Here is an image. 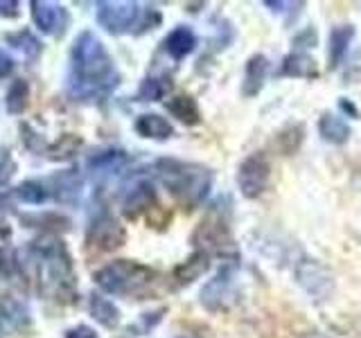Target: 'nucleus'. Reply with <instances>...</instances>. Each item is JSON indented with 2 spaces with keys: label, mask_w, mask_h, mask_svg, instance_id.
Instances as JSON below:
<instances>
[{
  "label": "nucleus",
  "mask_w": 361,
  "mask_h": 338,
  "mask_svg": "<svg viewBox=\"0 0 361 338\" xmlns=\"http://www.w3.org/2000/svg\"><path fill=\"white\" fill-rule=\"evenodd\" d=\"M195 48H197V34L185 25L172 30L165 39V50L172 59H183V56L195 52Z\"/></svg>",
  "instance_id": "obj_15"
},
{
  "label": "nucleus",
  "mask_w": 361,
  "mask_h": 338,
  "mask_svg": "<svg viewBox=\"0 0 361 338\" xmlns=\"http://www.w3.org/2000/svg\"><path fill=\"white\" fill-rule=\"evenodd\" d=\"M267 73H269V59L264 54H253L244 68V82H242L244 97H253L262 90Z\"/></svg>",
  "instance_id": "obj_12"
},
{
  "label": "nucleus",
  "mask_w": 361,
  "mask_h": 338,
  "mask_svg": "<svg viewBox=\"0 0 361 338\" xmlns=\"http://www.w3.org/2000/svg\"><path fill=\"white\" fill-rule=\"evenodd\" d=\"M11 70H14V59L0 50V77H7Z\"/></svg>",
  "instance_id": "obj_30"
},
{
  "label": "nucleus",
  "mask_w": 361,
  "mask_h": 338,
  "mask_svg": "<svg viewBox=\"0 0 361 338\" xmlns=\"http://www.w3.org/2000/svg\"><path fill=\"white\" fill-rule=\"evenodd\" d=\"M0 14H3V16H16L18 14V3H0Z\"/></svg>",
  "instance_id": "obj_32"
},
{
  "label": "nucleus",
  "mask_w": 361,
  "mask_h": 338,
  "mask_svg": "<svg viewBox=\"0 0 361 338\" xmlns=\"http://www.w3.org/2000/svg\"><path fill=\"white\" fill-rule=\"evenodd\" d=\"M208 268H210V255L197 251L195 255H190L183 264L174 268V280H176V284L185 287V284H192L195 280H199Z\"/></svg>",
  "instance_id": "obj_14"
},
{
  "label": "nucleus",
  "mask_w": 361,
  "mask_h": 338,
  "mask_svg": "<svg viewBox=\"0 0 361 338\" xmlns=\"http://www.w3.org/2000/svg\"><path fill=\"white\" fill-rule=\"evenodd\" d=\"M127 163H129V156L122 149H104L88 158V169L95 174H111L122 169Z\"/></svg>",
  "instance_id": "obj_17"
},
{
  "label": "nucleus",
  "mask_w": 361,
  "mask_h": 338,
  "mask_svg": "<svg viewBox=\"0 0 361 338\" xmlns=\"http://www.w3.org/2000/svg\"><path fill=\"white\" fill-rule=\"evenodd\" d=\"M154 270L147 268L131 259H116L95 273V282L102 291L111 296H127V293H138L152 282Z\"/></svg>",
  "instance_id": "obj_3"
},
{
  "label": "nucleus",
  "mask_w": 361,
  "mask_h": 338,
  "mask_svg": "<svg viewBox=\"0 0 361 338\" xmlns=\"http://www.w3.org/2000/svg\"><path fill=\"white\" fill-rule=\"evenodd\" d=\"M54 189H56V199L73 203L79 196V189H82V178H79L75 172L59 174L54 178Z\"/></svg>",
  "instance_id": "obj_23"
},
{
  "label": "nucleus",
  "mask_w": 361,
  "mask_h": 338,
  "mask_svg": "<svg viewBox=\"0 0 361 338\" xmlns=\"http://www.w3.org/2000/svg\"><path fill=\"white\" fill-rule=\"evenodd\" d=\"M169 88H172V82H169L167 77H149V79H145V84L140 86L138 97L142 101H158L169 93Z\"/></svg>",
  "instance_id": "obj_24"
},
{
  "label": "nucleus",
  "mask_w": 361,
  "mask_h": 338,
  "mask_svg": "<svg viewBox=\"0 0 361 338\" xmlns=\"http://www.w3.org/2000/svg\"><path fill=\"white\" fill-rule=\"evenodd\" d=\"M16 196L23 203L37 206V203H43L45 199H48V192H45L43 183H39V180H25V183H20L16 187Z\"/></svg>",
  "instance_id": "obj_25"
},
{
  "label": "nucleus",
  "mask_w": 361,
  "mask_h": 338,
  "mask_svg": "<svg viewBox=\"0 0 361 338\" xmlns=\"http://www.w3.org/2000/svg\"><path fill=\"white\" fill-rule=\"evenodd\" d=\"M233 296H235V268L224 266L217 275L203 284L201 304H206L212 311L226 309L233 302Z\"/></svg>",
  "instance_id": "obj_7"
},
{
  "label": "nucleus",
  "mask_w": 361,
  "mask_h": 338,
  "mask_svg": "<svg viewBox=\"0 0 361 338\" xmlns=\"http://www.w3.org/2000/svg\"><path fill=\"white\" fill-rule=\"evenodd\" d=\"M341 108H343V111H350V113H353L355 118L359 115V113H357V108H355L353 104H350V101H341Z\"/></svg>",
  "instance_id": "obj_34"
},
{
  "label": "nucleus",
  "mask_w": 361,
  "mask_h": 338,
  "mask_svg": "<svg viewBox=\"0 0 361 338\" xmlns=\"http://www.w3.org/2000/svg\"><path fill=\"white\" fill-rule=\"evenodd\" d=\"M73 95L79 99H93L111 93L118 86V73L111 54L106 52L93 32H82L77 37L73 52Z\"/></svg>",
  "instance_id": "obj_1"
},
{
  "label": "nucleus",
  "mask_w": 361,
  "mask_h": 338,
  "mask_svg": "<svg viewBox=\"0 0 361 338\" xmlns=\"http://www.w3.org/2000/svg\"><path fill=\"white\" fill-rule=\"evenodd\" d=\"M165 106L176 120H180L183 124H197L201 120V111H199L197 99L190 97V95H176L172 99H167Z\"/></svg>",
  "instance_id": "obj_20"
},
{
  "label": "nucleus",
  "mask_w": 361,
  "mask_h": 338,
  "mask_svg": "<svg viewBox=\"0 0 361 338\" xmlns=\"http://www.w3.org/2000/svg\"><path fill=\"white\" fill-rule=\"evenodd\" d=\"M88 309H90V315H93V318L102 327H109V330L118 327V323H120V311H118V307L109 298L99 296V293H93V296H90V300H88Z\"/></svg>",
  "instance_id": "obj_19"
},
{
  "label": "nucleus",
  "mask_w": 361,
  "mask_h": 338,
  "mask_svg": "<svg viewBox=\"0 0 361 338\" xmlns=\"http://www.w3.org/2000/svg\"><path fill=\"white\" fill-rule=\"evenodd\" d=\"M271 178V163L267 154L255 151L248 158H244L240 169H237V185L246 199H257L269 185Z\"/></svg>",
  "instance_id": "obj_5"
},
{
  "label": "nucleus",
  "mask_w": 361,
  "mask_h": 338,
  "mask_svg": "<svg viewBox=\"0 0 361 338\" xmlns=\"http://www.w3.org/2000/svg\"><path fill=\"white\" fill-rule=\"evenodd\" d=\"M319 133L323 135L325 142L330 144H345L350 140V127L343 118L332 115V113H325V115L319 120Z\"/></svg>",
  "instance_id": "obj_18"
},
{
  "label": "nucleus",
  "mask_w": 361,
  "mask_h": 338,
  "mask_svg": "<svg viewBox=\"0 0 361 338\" xmlns=\"http://www.w3.org/2000/svg\"><path fill=\"white\" fill-rule=\"evenodd\" d=\"M7 41L14 45L16 50L25 52L27 56H37L41 52V41L34 37L32 32H18V34H7Z\"/></svg>",
  "instance_id": "obj_26"
},
{
  "label": "nucleus",
  "mask_w": 361,
  "mask_h": 338,
  "mask_svg": "<svg viewBox=\"0 0 361 338\" xmlns=\"http://www.w3.org/2000/svg\"><path fill=\"white\" fill-rule=\"evenodd\" d=\"M161 183L188 208H197L212 189V172L197 163H183L174 158H161L156 163Z\"/></svg>",
  "instance_id": "obj_2"
},
{
  "label": "nucleus",
  "mask_w": 361,
  "mask_h": 338,
  "mask_svg": "<svg viewBox=\"0 0 361 338\" xmlns=\"http://www.w3.org/2000/svg\"><path fill=\"white\" fill-rule=\"evenodd\" d=\"M79 146H82V138H77V135H63L61 140H56L50 146V158H56V161H61V158H71L77 154Z\"/></svg>",
  "instance_id": "obj_27"
},
{
  "label": "nucleus",
  "mask_w": 361,
  "mask_h": 338,
  "mask_svg": "<svg viewBox=\"0 0 361 338\" xmlns=\"http://www.w3.org/2000/svg\"><path fill=\"white\" fill-rule=\"evenodd\" d=\"M300 338H323V336L319 332H307V334H302Z\"/></svg>",
  "instance_id": "obj_35"
},
{
  "label": "nucleus",
  "mask_w": 361,
  "mask_h": 338,
  "mask_svg": "<svg viewBox=\"0 0 361 338\" xmlns=\"http://www.w3.org/2000/svg\"><path fill=\"white\" fill-rule=\"evenodd\" d=\"M195 242H199L203 246V253L208 255L212 251L219 255H226V251H233V239L224 221H203L195 232Z\"/></svg>",
  "instance_id": "obj_10"
},
{
  "label": "nucleus",
  "mask_w": 361,
  "mask_h": 338,
  "mask_svg": "<svg viewBox=\"0 0 361 338\" xmlns=\"http://www.w3.org/2000/svg\"><path fill=\"white\" fill-rule=\"evenodd\" d=\"M282 75L287 77H316L319 70H316V63L310 54L305 52H293L289 54L285 61H282Z\"/></svg>",
  "instance_id": "obj_21"
},
{
  "label": "nucleus",
  "mask_w": 361,
  "mask_h": 338,
  "mask_svg": "<svg viewBox=\"0 0 361 338\" xmlns=\"http://www.w3.org/2000/svg\"><path fill=\"white\" fill-rule=\"evenodd\" d=\"M353 37H355L353 25H336L330 32V41H327V59H330V68H336L343 61Z\"/></svg>",
  "instance_id": "obj_16"
},
{
  "label": "nucleus",
  "mask_w": 361,
  "mask_h": 338,
  "mask_svg": "<svg viewBox=\"0 0 361 338\" xmlns=\"http://www.w3.org/2000/svg\"><path fill=\"white\" fill-rule=\"evenodd\" d=\"M127 239V232H124L122 225L111 217V214H99L93 219L88 228L86 242L88 246L97 248V251H116Z\"/></svg>",
  "instance_id": "obj_8"
},
{
  "label": "nucleus",
  "mask_w": 361,
  "mask_h": 338,
  "mask_svg": "<svg viewBox=\"0 0 361 338\" xmlns=\"http://www.w3.org/2000/svg\"><path fill=\"white\" fill-rule=\"evenodd\" d=\"M11 234V230H9V225H7V221L0 217V239H7V237Z\"/></svg>",
  "instance_id": "obj_33"
},
{
  "label": "nucleus",
  "mask_w": 361,
  "mask_h": 338,
  "mask_svg": "<svg viewBox=\"0 0 361 338\" xmlns=\"http://www.w3.org/2000/svg\"><path fill=\"white\" fill-rule=\"evenodd\" d=\"M296 282L305 289L307 296H312L314 300H327L330 293L334 291V277L321 262L316 259H300L296 264Z\"/></svg>",
  "instance_id": "obj_6"
},
{
  "label": "nucleus",
  "mask_w": 361,
  "mask_h": 338,
  "mask_svg": "<svg viewBox=\"0 0 361 338\" xmlns=\"http://www.w3.org/2000/svg\"><path fill=\"white\" fill-rule=\"evenodd\" d=\"M135 131L149 140H167L174 135V127L169 124V120L158 115V113H145V115H140L135 120Z\"/></svg>",
  "instance_id": "obj_13"
},
{
  "label": "nucleus",
  "mask_w": 361,
  "mask_h": 338,
  "mask_svg": "<svg viewBox=\"0 0 361 338\" xmlns=\"http://www.w3.org/2000/svg\"><path fill=\"white\" fill-rule=\"evenodd\" d=\"M32 18L37 23V27L45 34H54L61 37L68 27V14L61 5L56 3H45V0H37L32 3Z\"/></svg>",
  "instance_id": "obj_9"
},
{
  "label": "nucleus",
  "mask_w": 361,
  "mask_h": 338,
  "mask_svg": "<svg viewBox=\"0 0 361 338\" xmlns=\"http://www.w3.org/2000/svg\"><path fill=\"white\" fill-rule=\"evenodd\" d=\"M11 169H14V165H11L9 158H5V165H0V185L7 183V178L11 176Z\"/></svg>",
  "instance_id": "obj_31"
},
{
  "label": "nucleus",
  "mask_w": 361,
  "mask_h": 338,
  "mask_svg": "<svg viewBox=\"0 0 361 338\" xmlns=\"http://www.w3.org/2000/svg\"><path fill=\"white\" fill-rule=\"evenodd\" d=\"M27 101H30V86L25 79H16L11 88L7 90V97H5V104H7V111L11 115H18L27 108Z\"/></svg>",
  "instance_id": "obj_22"
},
{
  "label": "nucleus",
  "mask_w": 361,
  "mask_h": 338,
  "mask_svg": "<svg viewBox=\"0 0 361 338\" xmlns=\"http://www.w3.org/2000/svg\"><path fill=\"white\" fill-rule=\"evenodd\" d=\"M97 23L111 34H127L135 25H152L142 18V9L138 3H97Z\"/></svg>",
  "instance_id": "obj_4"
},
{
  "label": "nucleus",
  "mask_w": 361,
  "mask_h": 338,
  "mask_svg": "<svg viewBox=\"0 0 361 338\" xmlns=\"http://www.w3.org/2000/svg\"><path fill=\"white\" fill-rule=\"evenodd\" d=\"M66 338H97V334L90 330V327L79 325V327H75V330H68Z\"/></svg>",
  "instance_id": "obj_28"
},
{
  "label": "nucleus",
  "mask_w": 361,
  "mask_h": 338,
  "mask_svg": "<svg viewBox=\"0 0 361 338\" xmlns=\"http://www.w3.org/2000/svg\"><path fill=\"white\" fill-rule=\"evenodd\" d=\"M14 266H16L14 259H11V257L3 251V248H0V273H3V275H11V273H14Z\"/></svg>",
  "instance_id": "obj_29"
},
{
  "label": "nucleus",
  "mask_w": 361,
  "mask_h": 338,
  "mask_svg": "<svg viewBox=\"0 0 361 338\" xmlns=\"http://www.w3.org/2000/svg\"><path fill=\"white\" fill-rule=\"evenodd\" d=\"M156 203V189L152 183H147V180H140V183H135L129 192L127 196L122 201V210L127 217H138L145 210H149Z\"/></svg>",
  "instance_id": "obj_11"
}]
</instances>
